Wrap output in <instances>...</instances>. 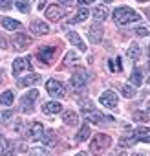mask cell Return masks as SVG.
<instances>
[{
  "label": "cell",
  "mask_w": 150,
  "mask_h": 156,
  "mask_svg": "<svg viewBox=\"0 0 150 156\" xmlns=\"http://www.w3.org/2000/svg\"><path fill=\"white\" fill-rule=\"evenodd\" d=\"M114 20H115L117 26H128L132 22H139L141 20V15L137 11L126 8V6H121V8H117L114 11Z\"/></svg>",
  "instance_id": "obj_1"
},
{
  "label": "cell",
  "mask_w": 150,
  "mask_h": 156,
  "mask_svg": "<svg viewBox=\"0 0 150 156\" xmlns=\"http://www.w3.org/2000/svg\"><path fill=\"white\" fill-rule=\"evenodd\" d=\"M112 143V138L108 134H95L90 141V152L95 156H101Z\"/></svg>",
  "instance_id": "obj_2"
},
{
  "label": "cell",
  "mask_w": 150,
  "mask_h": 156,
  "mask_svg": "<svg viewBox=\"0 0 150 156\" xmlns=\"http://www.w3.org/2000/svg\"><path fill=\"white\" fill-rule=\"evenodd\" d=\"M88 81H90V73H88L84 68H77V70L71 73V79H70V83H71V87H73L75 90L84 88V87L88 85Z\"/></svg>",
  "instance_id": "obj_3"
},
{
  "label": "cell",
  "mask_w": 150,
  "mask_h": 156,
  "mask_svg": "<svg viewBox=\"0 0 150 156\" xmlns=\"http://www.w3.org/2000/svg\"><path fill=\"white\" fill-rule=\"evenodd\" d=\"M37 99H39V92H37L35 88L29 90L28 94H24V96L20 98V108H22V112H26V114L33 112V105H35Z\"/></svg>",
  "instance_id": "obj_4"
},
{
  "label": "cell",
  "mask_w": 150,
  "mask_h": 156,
  "mask_svg": "<svg viewBox=\"0 0 150 156\" xmlns=\"http://www.w3.org/2000/svg\"><path fill=\"white\" fill-rule=\"evenodd\" d=\"M11 44L17 51H26L31 46V37L26 35V33H15L11 37Z\"/></svg>",
  "instance_id": "obj_5"
},
{
  "label": "cell",
  "mask_w": 150,
  "mask_h": 156,
  "mask_svg": "<svg viewBox=\"0 0 150 156\" xmlns=\"http://www.w3.org/2000/svg\"><path fill=\"white\" fill-rule=\"evenodd\" d=\"M46 90H48V94H49L51 98H64V96H66L64 85H62L60 81H57V79L46 81Z\"/></svg>",
  "instance_id": "obj_6"
},
{
  "label": "cell",
  "mask_w": 150,
  "mask_h": 156,
  "mask_svg": "<svg viewBox=\"0 0 150 156\" xmlns=\"http://www.w3.org/2000/svg\"><path fill=\"white\" fill-rule=\"evenodd\" d=\"M55 53H57V48H55V46H42V48L37 51V59H39L44 66H48V64L53 61Z\"/></svg>",
  "instance_id": "obj_7"
},
{
  "label": "cell",
  "mask_w": 150,
  "mask_h": 156,
  "mask_svg": "<svg viewBox=\"0 0 150 156\" xmlns=\"http://www.w3.org/2000/svg\"><path fill=\"white\" fill-rule=\"evenodd\" d=\"M103 35H104V28H103V24H101V22H95V24H92V26L88 28V37H90V42L99 44V42L103 41Z\"/></svg>",
  "instance_id": "obj_8"
},
{
  "label": "cell",
  "mask_w": 150,
  "mask_h": 156,
  "mask_svg": "<svg viewBox=\"0 0 150 156\" xmlns=\"http://www.w3.org/2000/svg\"><path fill=\"white\" fill-rule=\"evenodd\" d=\"M99 101H101V105H104L106 108H112V110H115L119 98H117V94H115V92H112V90H106V92H103V94H101Z\"/></svg>",
  "instance_id": "obj_9"
},
{
  "label": "cell",
  "mask_w": 150,
  "mask_h": 156,
  "mask_svg": "<svg viewBox=\"0 0 150 156\" xmlns=\"http://www.w3.org/2000/svg\"><path fill=\"white\" fill-rule=\"evenodd\" d=\"M64 15H66V9H62V8L57 6V4H51V6L46 8V19H48V20L57 22V20H60Z\"/></svg>",
  "instance_id": "obj_10"
},
{
  "label": "cell",
  "mask_w": 150,
  "mask_h": 156,
  "mask_svg": "<svg viewBox=\"0 0 150 156\" xmlns=\"http://www.w3.org/2000/svg\"><path fill=\"white\" fill-rule=\"evenodd\" d=\"M31 68H33V64H31V59H29V57L17 59V61L13 62V75L17 77V75H20L24 70H31Z\"/></svg>",
  "instance_id": "obj_11"
},
{
  "label": "cell",
  "mask_w": 150,
  "mask_h": 156,
  "mask_svg": "<svg viewBox=\"0 0 150 156\" xmlns=\"http://www.w3.org/2000/svg\"><path fill=\"white\" fill-rule=\"evenodd\" d=\"M29 30H31L33 35H46V33L49 31V26L46 24V20H39V19H35V20H31Z\"/></svg>",
  "instance_id": "obj_12"
},
{
  "label": "cell",
  "mask_w": 150,
  "mask_h": 156,
  "mask_svg": "<svg viewBox=\"0 0 150 156\" xmlns=\"http://www.w3.org/2000/svg\"><path fill=\"white\" fill-rule=\"evenodd\" d=\"M42 134H44V127H42V123H40V121H35V123L28 129V138H29L31 141L40 140V138H42Z\"/></svg>",
  "instance_id": "obj_13"
},
{
  "label": "cell",
  "mask_w": 150,
  "mask_h": 156,
  "mask_svg": "<svg viewBox=\"0 0 150 156\" xmlns=\"http://www.w3.org/2000/svg\"><path fill=\"white\" fill-rule=\"evenodd\" d=\"M86 118H88L90 123H95V125H103L104 121H114L110 116H104V114H101L99 110H92V112H88Z\"/></svg>",
  "instance_id": "obj_14"
},
{
  "label": "cell",
  "mask_w": 150,
  "mask_h": 156,
  "mask_svg": "<svg viewBox=\"0 0 150 156\" xmlns=\"http://www.w3.org/2000/svg\"><path fill=\"white\" fill-rule=\"evenodd\" d=\"M134 138L137 141H145V143H150V127H137L134 130Z\"/></svg>",
  "instance_id": "obj_15"
},
{
  "label": "cell",
  "mask_w": 150,
  "mask_h": 156,
  "mask_svg": "<svg viewBox=\"0 0 150 156\" xmlns=\"http://www.w3.org/2000/svg\"><path fill=\"white\" fill-rule=\"evenodd\" d=\"M39 81H40V75L39 73H29V75L22 77V79H19L17 85L19 87H31V85H37Z\"/></svg>",
  "instance_id": "obj_16"
},
{
  "label": "cell",
  "mask_w": 150,
  "mask_h": 156,
  "mask_svg": "<svg viewBox=\"0 0 150 156\" xmlns=\"http://www.w3.org/2000/svg\"><path fill=\"white\" fill-rule=\"evenodd\" d=\"M62 121H64L66 125L73 127V125L79 123V116H77V112H75V110H64V112H62Z\"/></svg>",
  "instance_id": "obj_17"
},
{
  "label": "cell",
  "mask_w": 150,
  "mask_h": 156,
  "mask_svg": "<svg viewBox=\"0 0 150 156\" xmlns=\"http://www.w3.org/2000/svg\"><path fill=\"white\" fill-rule=\"evenodd\" d=\"M40 140H42L44 145H48V147H55V145L59 143V140H57V132H55V130H44V134H42Z\"/></svg>",
  "instance_id": "obj_18"
},
{
  "label": "cell",
  "mask_w": 150,
  "mask_h": 156,
  "mask_svg": "<svg viewBox=\"0 0 150 156\" xmlns=\"http://www.w3.org/2000/svg\"><path fill=\"white\" fill-rule=\"evenodd\" d=\"M68 41H70L73 46H77L81 51H84V50H86V44L81 41V35H79L77 31H68Z\"/></svg>",
  "instance_id": "obj_19"
},
{
  "label": "cell",
  "mask_w": 150,
  "mask_h": 156,
  "mask_svg": "<svg viewBox=\"0 0 150 156\" xmlns=\"http://www.w3.org/2000/svg\"><path fill=\"white\" fill-rule=\"evenodd\" d=\"M92 15H94V19H95L97 22H103V20H106V17H108V8H106V6H95V8L92 9Z\"/></svg>",
  "instance_id": "obj_20"
},
{
  "label": "cell",
  "mask_w": 150,
  "mask_h": 156,
  "mask_svg": "<svg viewBox=\"0 0 150 156\" xmlns=\"http://www.w3.org/2000/svg\"><path fill=\"white\" fill-rule=\"evenodd\" d=\"M60 108H62V107H60V103H57V101H49V103H44V105H42V112H44V114H49V116H51V114H59Z\"/></svg>",
  "instance_id": "obj_21"
},
{
  "label": "cell",
  "mask_w": 150,
  "mask_h": 156,
  "mask_svg": "<svg viewBox=\"0 0 150 156\" xmlns=\"http://www.w3.org/2000/svg\"><path fill=\"white\" fill-rule=\"evenodd\" d=\"M130 85L132 87H141L143 85V73H141L139 68L132 70V73H130Z\"/></svg>",
  "instance_id": "obj_22"
},
{
  "label": "cell",
  "mask_w": 150,
  "mask_h": 156,
  "mask_svg": "<svg viewBox=\"0 0 150 156\" xmlns=\"http://www.w3.org/2000/svg\"><path fill=\"white\" fill-rule=\"evenodd\" d=\"M90 17V9H86V8H81L77 13L73 15V19H71V22L73 24H79V22H84L86 19Z\"/></svg>",
  "instance_id": "obj_23"
},
{
  "label": "cell",
  "mask_w": 150,
  "mask_h": 156,
  "mask_svg": "<svg viewBox=\"0 0 150 156\" xmlns=\"http://www.w3.org/2000/svg\"><path fill=\"white\" fill-rule=\"evenodd\" d=\"M0 22H2V26H4L6 30H9V31H15V30H19V28H20V22H19V20H15V19H9V17H4Z\"/></svg>",
  "instance_id": "obj_24"
},
{
  "label": "cell",
  "mask_w": 150,
  "mask_h": 156,
  "mask_svg": "<svg viewBox=\"0 0 150 156\" xmlns=\"http://www.w3.org/2000/svg\"><path fill=\"white\" fill-rule=\"evenodd\" d=\"M126 55H128L132 61H137V59L141 57V50H139V44H137V42H132V44L128 46V50H126Z\"/></svg>",
  "instance_id": "obj_25"
},
{
  "label": "cell",
  "mask_w": 150,
  "mask_h": 156,
  "mask_svg": "<svg viewBox=\"0 0 150 156\" xmlns=\"http://www.w3.org/2000/svg\"><path fill=\"white\" fill-rule=\"evenodd\" d=\"M15 101V94L11 90H6L4 94H0V103H2L4 107H11Z\"/></svg>",
  "instance_id": "obj_26"
},
{
  "label": "cell",
  "mask_w": 150,
  "mask_h": 156,
  "mask_svg": "<svg viewBox=\"0 0 150 156\" xmlns=\"http://www.w3.org/2000/svg\"><path fill=\"white\" fill-rule=\"evenodd\" d=\"M75 138H77V141H84V140H88V138H90V125L84 123V125L81 127V130L77 132V136H75Z\"/></svg>",
  "instance_id": "obj_27"
},
{
  "label": "cell",
  "mask_w": 150,
  "mask_h": 156,
  "mask_svg": "<svg viewBox=\"0 0 150 156\" xmlns=\"http://www.w3.org/2000/svg\"><path fill=\"white\" fill-rule=\"evenodd\" d=\"M70 62H79V55L75 53V51H68V55L64 57V61H62V64L64 66H68Z\"/></svg>",
  "instance_id": "obj_28"
},
{
  "label": "cell",
  "mask_w": 150,
  "mask_h": 156,
  "mask_svg": "<svg viewBox=\"0 0 150 156\" xmlns=\"http://www.w3.org/2000/svg\"><path fill=\"white\" fill-rule=\"evenodd\" d=\"M79 105H81V108H83V112H84V114H88V112L95 110V108H94V103H92V101H88V99H81V101H79Z\"/></svg>",
  "instance_id": "obj_29"
},
{
  "label": "cell",
  "mask_w": 150,
  "mask_h": 156,
  "mask_svg": "<svg viewBox=\"0 0 150 156\" xmlns=\"http://www.w3.org/2000/svg\"><path fill=\"white\" fill-rule=\"evenodd\" d=\"M123 96H124L126 99L134 98V96H135V87H132V85H124V87H123Z\"/></svg>",
  "instance_id": "obj_30"
},
{
  "label": "cell",
  "mask_w": 150,
  "mask_h": 156,
  "mask_svg": "<svg viewBox=\"0 0 150 156\" xmlns=\"http://www.w3.org/2000/svg\"><path fill=\"white\" fill-rule=\"evenodd\" d=\"M134 119L143 123V121H148V112H141V110H135L134 112Z\"/></svg>",
  "instance_id": "obj_31"
},
{
  "label": "cell",
  "mask_w": 150,
  "mask_h": 156,
  "mask_svg": "<svg viewBox=\"0 0 150 156\" xmlns=\"http://www.w3.org/2000/svg\"><path fill=\"white\" fill-rule=\"evenodd\" d=\"M13 116H15V112H13V110H4V112H0V121L6 123V121H9Z\"/></svg>",
  "instance_id": "obj_32"
},
{
  "label": "cell",
  "mask_w": 150,
  "mask_h": 156,
  "mask_svg": "<svg viewBox=\"0 0 150 156\" xmlns=\"http://www.w3.org/2000/svg\"><path fill=\"white\" fill-rule=\"evenodd\" d=\"M29 156H48V152H46V149H42V147H35V149L29 151Z\"/></svg>",
  "instance_id": "obj_33"
},
{
  "label": "cell",
  "mask_w": 150,
  "mask_h": 156,
  "mask_svg": "<svg viewBox=\"0 0 150 156\" xmlns=\"http://www.w3.org/2000/svg\"><path fill=\"white\" fill-rule=\"evenodd\" d=\"M135 141H137V140H135L134 136H130V138H123V140L119 141V145H121V147H130V145H134Z\"/></svg>",
  "instance_id": "obj_34"
},
{
  "label": "cell",
  "mask_w": 150,
  "mask_h": 156,
  "mask_svg": "<svg viewBox=\"0 0 150 156\" xmlns=\"http://www.w3.org/2000/svg\"><path fill=\"white\" fill-rule=\"evenodd\" d=\"M134 35H137V37H148L150 33H148V30H146V28L139 26V28H135V30H134Z\"/></svg>",
  "instance_id": "obj_35"
},
{
  "label": "cell",
  "mask_w": 150,
  "mask_h": 156,
  "mask_svg": "<svg viewBox=\"0 0 150 156\" xmlns=\"http://www.w3.org/2000/svg\"><path fill=\"white\" fill-rule=\"evenodd\" d=\"M11 8H13V0H0V9L8 11V9H11Z\"/></svg>",
  "instance_id": "obj_36"
},
{
  "label": "cell",
  "mask_w": 150,
  "mask_h": 156,
  "mask_svg": "<svg viewBox=\"0 0 150 156\" xmlns=\"http://www.w3.org/2000/svg\"><path fill=\"white\" fill-rule=\"evenodd\" d=\"M2 156H15V147H13V143L9 141V145L2 151Z\"/></svg>",
  "instance_id": "obj_37"
},
{
  "label": "cell",
  "mask_w": 150,
  "mask_h": 156,
  "mask_svg": "<svg viewBox=\"0 0 150 156\" xmlns=\"http://www.w3.org/2000/svg\"><path fill=\"white\" fill-rule=\"evenodd\" d=\"M17 8H19L22 13H28V11H29V8H28V2H26V0H19V2H17Z\"/></svg>",
  "instance_id": "obj_38"
},
{
  "label": "cell",
  "mask_w": 150,
  "mask_h": 156,
  "mask_svg": "<svg viewBox=\"0 0 150 156\" xmlns=\"http://www.w3.org/2000/svg\"><path fill=\"white\" fill-rule=\"evenodd\" d=\"M0 50H8V41L2 33H0Z\"/></svg>",
  "instance_id": "obj_39"
},
{
  "label": "cell",
  "mask_w": 150,
  "mask_h": 156,
  "mask_svg": "<svg viewBox=\"0 0 150 156\" xmlns=\"http://www.w3.org/2000/svg\"><path fill=\"white\" fill-rule=\"evenodd\" d=\"M114 64H115V72H117V70H119V72H121V70H123V66H121V57H117V59H115V62H114Z\"/></svg>",
  "instance_id": "obj_40"
},
{
  "label": "cell",
  "mask_w": 150,
  "mask_h": 156,
  "mask_svg": "<svg viewBox=\"0 0 150 156\" xmlns=\"http://www.w3.org/2000/svg\"><path fill=\"white\" fill-rule=\"evenodd\" d=\"M59 2H60V4H64V6H71L75 0H59Z\"/></svg>",
  "instance_id": "obj_41"
},
{
  "label": "cell",
  "mask_w": 150,
  "mask_h": 156,
  "mask_svg": "<svg viewBox=\"0 0 150 156\" xmlns=\"http://www.w3.org/2000/svg\"><path fill=\"white\" fill-rule=\"evenodd\" d=\"M4 77H6V73H4V70H0V85H2L6 79H4Z\"/></svg>",
  "instance_id": "obj_42"
},
{
  "label": "cell",
  "mask_w": 150,
  "mask_h": 156,
  "mask_svg": "<svg viewBox=\"0 0 150 156\" xmlns=\"http://www.w3.org/2000/svg\"><path fill=\"white\" fill-rule=\"evenodd\" d=\"M79 2H81V4H92L94 0H79Z\"/></svg>",
  "instance_id": "obj_43"
},
{
  "label": "cell",
  "mask_w": 150,
  "mask_h": 156,
  "mask_svg": "<svg viewBox=\"0 0 150 156\" xmlns=\"http://www.w3.org/2000/svg\"><path fill=\"white\" fill-rule=\"evenodd\" d=\"M145 15H146V17H148V19H150V9H148V8H146V9H145Z\"/></svg>",
  "instance_id": "obj_44"
},
{
  "label": "cell",
  "mask_w": 150,
  "mask_h": 156,
  "mask_svg": "<svg viewBox=\"0 0 150 156\" xmlns=\"http://www.w3.org/2000/svg\"><path fill=\"white\" fill-rule=\"evenodd\" d=\"M75 156H88V154H86V152H77Z\"/></svg>",
  "instance_id": "obj_45"
},
{
  "label": "cell",
  "mask_w": 150,
  "mask_h": 156,
  "mask_svg": "<svg viewBox=\"0 0 150 156\" xmlns=\"http://www.w3.org/2000/svg\"><path fill=\"white\" fill-rule=\"evenodd\" d=\"M114 156H126V152H117V154H114Z\"/></svg>",
  "instance_id": "obj_46"
},
{
  "label": "cell",
  "mask_w": 150,
  "mask_h": 156,
  "mask_svg": "<svg viewBox=\"0 0 150 156\" xmlns=\"http://www.w3.org/2000/svg\"><path fill=\"white\" fill-rule=\"evenodd\" d=\"M146 110H150V101H148V103H146Z\"/></svg>",
  "instance_id": "obj_47"
},
{
  "label": "cell",
  "mask_w": 150,
  "mask_h": 156,
  "mask_svg": "<svg viewBox=\"0 0 150 156\" xmlns=\"http://www.w3.org/2000/svg\"><path fill=\"white\" fill-rule=\"evenodd\" d=\"M103 2H106V4H110V2H114V0H103Z\"/></svg>",
  "instance_id": "obj_48"
},
{
  "label": "cell",
  "mask_w": 150,
  "mask_h": 156,
  "mask_svg": "<svg viewBox=\"0 0 150 156\" xmlns=\"http://www.w3.org/2000/svg\"><path fill=\"white\" fill-rule=\"evenodd\" d=\"M134 156H145V154H141V152H135V154H134Z\"/></svg>",
  "instance_id": "obj_49"
},
{
  "label": "cell",
  "mask_w": 150,
  "mask_h": 156,
  "mask_svg": "<svg viewBox=\"0 0 150 156\" xmlns=\"http://www.w3.org/2000/svg\"><path fill=\"white\" fill-rule=\"evenodd\" d=\"M148 57H150V44H148Z\"/></svg>",
  "instance_id": "obj_50"
},
{
  "label": "cell",
  "mask_w": 150,
  "mask_h": 156,
  "mask_svg": "<svg viewBox=\"0 0 150 156\" xmlns=\"http://www.w3.org/2000/svg\"><path fill=\"white\" fill-rule=\"evenodd\" d=\"M137 2H148V0H137Z\"/></svg>",
  "instance_id": "obj_51"
},
{
  "label": "cell",
  "mask_w": 150,
  "mask_h": 156,
  "mask_svg": "<svg viewBox=\"0 0 150 156\" xmlns=\"http://www.w3.org/2000/svg\"><path fill=\"white\" fill-rule=\"evenodd\" d=\"M148 68H150V64H148Z\"/></svg>",
  "instance_id": "obj_52"
}]
</instances>
